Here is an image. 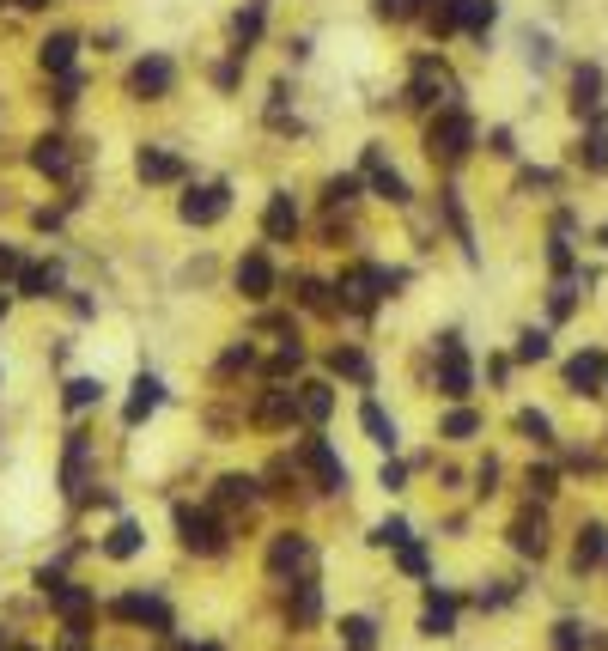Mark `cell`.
Here are the masks:
<instances>
[{
	"label": "cell",
	"instance_id": "cell-8",
	"mask_svg": "<svg viewBox=\"0 0 608 651\" xmlns=\"http://www.w3.org/2000/svg\"><path fill=\"white\" fill-rule=\"evenodd\" d=\"M298 463L311 469V481H317L323 493H341V487H347V463H341L323 439H304V445H298Z\"/></svg>",
	"mask_w": 608,
	"mask_h": 651
},
{
	"label": "cell",
	"instance_id": "cell-37",
	"mask_svg": "<svg viewBox=\"0 0 608 651\" xmlns=\"http://www.w3.org/2000/svg\"><path fill=\"white\" fill-rule=\"evenodd\" d=\"M572 104H578V110H596V104H602V74H596V67H578V80H572Z\"/></svg>",
	"mask_w": 608,
	"mask_h": 651
},
{
	"label": "cell",
	"instance_id": "cell-58",
	"mask_svg": "<svg viewBox=\"0 0 608 651\" xmlns=\"http://www.w3.org/2000/svg\"><path fill=\"white\" fill-rule=\"evenodd\" d=\"M7 651H25V645H7Z\"/></svg>",
	"mask_w": 608,
	"mask_h": 651
},
{
	"label": "cell",
	"instance_id": "cell-11",
	"mask_svg": "<svg viewBox=\"0 0 608 651\" xmlns=\"http://www.w3.org/2000/svg\"><path fill=\"white\" fill-rule=\"evenodd\" d=\"M110 615H116V621H140V627L171 633V609H165L159 597H116V603H110Z\"/></svg>",
	"mask_w": 608,
	"mask_h": 651
},
{
	"label": "cell",
	"instance_id": "cell-39",
	"mask_svg": "<svg viewBox=\"0 0 608 651\" xmlns=\"http://www.w3.org/2000/svg\"><path fill=\"white\" fill-rule=\"evenodd\" d=\"M298 299H304V311H317V317L335 311V299H329V286H323V280H298Z\"/></svg>",
	"mask_w": 608,
	"mask_h": 651
},
{
	"label": "cell",
	"instance_id": "cell-21",
	"mask_svg": "<svg viewBox=\"0 0 608 651\" xmlns=\"http://www.w3.org/2000/svg\"><path fill=\"white\" fill-rule=\"evenodd\" d=\"M286 615H292L298 627H311V621L323 615V591L311 585V578H292V597H286Z\"/></svg>",
	"mask_w": 608,
	"mask_h": 651
},
{
	"label": "cell",
	"instance_id": "cell-52",
	"mask_svg": "<svg viewBox=\"0 0 608 651\" xmlns=\"http://www.w3.org/2000/svg\"><path fill=\"white\" fill-rule=\"evenodd\" d=\"M529 493L548 499V493H554V469H529Z\"/></svg>",
	"mask_w": 608,
	"mask_h": 651
},
{
	"label": "cell",
	"instance_id": "cell-35",
	"mask_svg": "<svg viewBox=\"0 0 608 651\" xmlns=\"http://www.w3.org/2000/svg\"><path fill=\"white\" fill-rule=\"evenodd\" d=\"M341 639H347V651H371L377 645V621L371 615H347L341 621Z\"/></svg>",
	"mask_w": 608,
	"mask_h": 651
},
{
	"label": "cell",
	"instance_id": "cell-18",
	"mask_svg": "<svg viewBox=\"0 0 608 651\" xmlns=\"http://www.w3.org/2000/svg\"><path fill=\"white\" fill-rule=\"evenodd\" d=\"M262 232H268L274 244H292V232H298V207H292V195H268V213H262Z\"/></svg>",
	"mask_w": 608,
	"mask_h": 651
},
{
	"label": "cell",
	"instance_id": "cell-36",
	"mask_svg": "<svg viewBox=\"0 0 608 651\" xmlns=\"http://www.w3.org/2000/svg\"><path fill=\"white\" fill-rule=\"evenodd\" d=\"M578 165H584V171H596V177L608 171V134H602V128L578 140Z\"/></svg>",
	"mask_w": 608,
	"mask_h": 651
},
{
	"label": "cell",
	"instance_id": "cell-51",
	"mask_svg": "<svg viewBox=\"0 0 608 651\" xmlns=\"http://www.w3.org/2000/svg\"><path fill=\"white\" fill-rule=\"evenodd\" d=\"M402 572H414V578H420V572H426V548H414V542H402Z\"/></svg>",
	"mask_w": 608,
	"mask_h": 651
},
{
	"label": "cell",
	"instance_id": "cell-31",
	"mask_svg": "<svg viewBox=\"0 0 608 651\" xmlns=\"http://www.w3.org/2000/svg\"><path fill=\"white\" fill-rule=\"evenodd\" d=\"M359 426H365V432H371V439L384 445V451H396V420H390L384 408H377V402H365V408H359Z\"/></svg>",
	"mask_w": 608,
	"mask_h": 651
},
{
	"label": "cell",
	"instance_id": "cell-4",
	"mask_svg": "<svg viewBox=\"0 0 608 651\" xmlns=\"http://www.w3.org/2000/svg\"><path fill=\"white\" fill-rule=\"evenodd\" d=\"M171 518H177V542L189 554H225V524L213 512H201V505H177Z\"/></svg>",
	"mask_w": 608,
	"mask_h": 651
},
{
	"label": "cell",
	"instance_id": "cell-14",
	"mask_svg": "<svg viewBox=\"0 0 608 651\" xmlns=\"http://www.w3.org/2000/svg\"><path fill=\"white\" fill-rule=\"evenodd\" d=\"M365 183H371L377 195H384V201H396V207L408 201V183H402V177L384 165V153H377V147H365Z\"/></svg>",
	"mask_w": 608,
	"mask_h": 651
},
{
	"label": "cell",
	"instance_id": "cell-45",
	"mask_svg": "<svg viewBox=\"0 0 608 651\" xmlns=\"http://www.w3.org/2000/svg\"><path fill=\"white\" fill-rule=\"evenodd\" d=\"M353 195H359V177H329V189H323V201H329V207H347Z\"/></svg>",
	"mask_w": 608,
	"mask_h": 651
},
{
	"label": "cell",
	"instance_id": "cell-40",
	"mask_svg": "<svg viewBox=\"0 0 608 651\" xmlns=\"http://www.w3.org/2000/svg\"><path fill=\"white\" fill-rule=\"evenodd\" d=\"M98 396H104V384H98V378H73V384H67V408H73V414L92 408Z\"/></svg>",
	"mask_w": 608,
	"mask_h": 651
},
{
	"label": "cell",
	"instance_id": "cell-32",
	"mask_svg": "<svg viewBox=\"0 0 608 651\" xmlns=\"http://www.w3.org/2000/svg\"><path fill=\"white\" fill-rule=\"evenodd\" d=\"M73 49H80V37L55 31V37L43 43V67H49V74H67V67H73Z\"/></svg>",
	"mask_w": 608,
	"mask_h": 651
},
{
	"label": "cell",
	"instance_id": "cell-42",
	"mask_svg": "<svg viewBox=\"0 0 608 651\" xmlns=\"http://www.w3.org/2000/svg\"><path fill=\"white\" fill-rule=\"evenodd\" d=\"M475 432H481V414H469V408H456L444 420V439H475Z\"/></svg>",
	"mask_w": 608,
	"mask_h": 651
},
{
	"label": "cell",
	"instance_id": "cell-53",
	"mask_svg": "<svg viewBox=\"0 0 608 651\" xmlns=\"http://www.w3.org/2000/svg\"><path fill=\"white\" fill-rule=\"evenodd\" d=\"M250 359H256L250 347H232V353H225V359H219V372H244V366H250Z\"/></svg>",
	"mask_w": 608,
	"mask_h": 651
},
{
	"label": "cell",
	"instance_id": "cell-22",
	"mask_svg": "<svg viewBox=\"0 0 608 651\" xmlns=\"http://www.w3.org/2000/svg\"><path fill=\"white\" fill-rule=\"evenodd\" d=\"M456 627V597H444V591H432L426 597V609H420V633H432V639H444Z\"/></svg>",
	"mask_w": 608,
	"mask_h": 651
},
{
	"label": "cell",
	"instance_id": "cell-56",
	"mask_svg": "<svg viewBox=\"0 0 608 651\" xmlns=\"http://www.w3.org/2000/svg\"><path fill=\"white\" fill-rule=\"evenodd\" d=\"M189 651H219V645H189Z\"/></svg>",
	"mask_w": 608,
	"mask_h": 651
},
{
	"label": "cell",
	"instance_id": "cell-55",
	"mask_svg": "<svg viewBox=\"0 0 608 651\" xmlns=\"http://www.w3.org/2000/svg\"><path fill=\"white\" fill-rule=\"evenodd\" d=\"M13 7H19V13H37V7H49V0H13Z\"/></svg>",
	"mask_w": 608,
	"mask_h": 651
},
{
	"label": "cell",
	"instance_id": "cell-60",
	"mask_svg": "<svg viewBox=\"0 0 608 651\" xmlns=\"http://www.w3.org/2000/svg\"><path fill=\"white\" fill-rule=\"evenodd\" d=\"M602 560H608V554H602Z\"/></svg>",
	"mask_w": 608,
	"mask_h": 651
},
{
	"label": "cell",
	"instance_id": "cell-6",
	"mask_svg": "<svg viewBox=\"0 0 608 651\" xmlns=\"http://www.w3.org/2000/svg\"><path fill=\"white\" fill-rule=\"evenodd\" d=\"M408 98H414V104H444V110H450V104H456V80L444 74L432 55H420L414 74H408Z\"/></svg>",
	"mask_w": 608,
	"mask_h": 651
},
{
	"label": "cell",
	"instance_id": "cell-19",
	"mask_svg": "<svg viewBox=\"0 0 608 651\" xmlns=\"http://www.w3.org/2000/svg\"><path fill=\"white\" fill-rule=\"evenodd\" d=\"M86 457H92V439H86V432H67V463H61V487L67 493L86 487Z\"/></svg>",
	"mask_w": 608,
	"mask_h": 651
},
{
	"label": "cell",
	"instance_id": "cell-24",
	"mask_svg": "<svg viewBox=\"0 0 608 651\" xmlns=\"http://www.w3.org/2000/svg\"><path fill=\"white\" fill-rule=\"evenodd\" d=\"M298 414H304V420H329V414H335V390L317 384V378H304V384H298Z\"/></svg>",
	"mask_w": 608,
	"mask_h": 651
},
{
	"label": "cell",
	"instance_id": "cell-20",
	"mask_svg": "<svg viewBox=\"0 0 608 651\" xmlns=\"http://www.w3.org/2000/svg\"><path fill=\"white\" fill-rule=\"evenodd\" d=\"M292 420H298V396H292V390H262L256 426H292Z\"/></svg>",
	"mask_w": 608,
	"mask_h": 651
},
{
	"label": "cell",
	"instance_id": "cell-44",
	"mask_svg": "<svg viewBox=\"0 0 608 651\" xmlns=\"http://www.w3.org/2000/svg\"><path fill=\"white\" fill-rule=\"evenodd\" d=\"M371 542H377V548H402V542H408V524H402V518H384V524L371 530Z\"/></svg>",
	"mask_w": 608,
	"mask_h": 651
},
{
	"label": "cell",
	"instance_id": "cell-46",
	"mask_svg": "<svg viewBox=\"0 0 608 651\" xmlns=\"http://www.w3.org/2000/svg\"><path fill=\"white\" fill-rule=\"evenodd\" d=\"M298 366H304V347H298V341H286V347L274 353V366H268V372H274V378H286V372H298Z\"/></svg>",
	"mask_w": 608,
	"mask_h": 651
},
{
	"label": "cell",
	"instance_id": "cell-50",
	"mask_svg": "<svg viewBox=\"0 0 608 651\" xmlns=\"http://www.w3.org/2000/svg\"><path fill=\"white\" fill-rule=\"evenodd\" d=\"M548 262H554V268H560V274H566V268H572V250H566V226H560V232H554V244H548Z\"/></svg>",
	"mask_w": 608,
	"mask_h": 651
},
{
	"label": "cell",
	"instance_id": "cell-27",
	"mask_svg": "<svg viewBox=\"0 0 608 651\" xmlns=\"http://www.w3.org/2000/svg\"><path fill=\"white\" fill-rule=\"evenodd\" d=\"M499 19V7L493 0H456V31H475V37H487V25Z\"/></svg>",
	"mask_w": 608,
	"mask_h": 651
},
{
	"label": "cell",
	"instance_id": "cell-3",
	"mask_svg": "<svg viewBox=\"0 0 608 651\" xmlns=\"http://www.w3.org/2000/svg\"><path fill=\"white\" fill-rule=\"evenodd\" d=\"M469 147H475V122L456 110V104L438 110V122L426 128V153H432V159H463Z\"/></svg>",
	"mask_w": 608,
	"mask_h": 651
},
{
	"label": "cell",
	"instance_id": "cell-59",
	"mask_svg": "<svg viewBox=\"0 0 608 651\" xmlns=\"http://www.w3.org/2000/svg\"><path fill=\"white\" fill-rule=\"evenodd\" d=\"M0 651H7V639H0Z\"/></svg>",
	"mask_w": 608,
	"mask_h": 651
},
{
	"label": "cell",
	"instance_id": "cell-5",
	"mask_svg": "<svg viewBox=\"0 0 608 651\" xmlns=\"http://www.w3.org/2000/svg\"><path fill=\"white\" fill-rule=\"evenodd\" d=\"M438 390L450 402H463L475 390V372H469V353H463V335H444L438 341Z\"/></svg>",
	"mask_w": 608,
	"mask_h": 651
},
{
	"label": "cell",
	"instance_id": "cell-34",
	"mask_svg": "<svg viewBox=\"0 0 608 651\" xmlns=\"http://www.w3.org/2000/svg\"><path fill=\"white\" fill-rule=\"evenodd\" d=\"M104 554H110V560H134V554H140V524H128V518H122V524L110 530Z\"/></svg>",
	"mask_w": 608,
	"mask_h": 651
},
{
	"label": "cell",
	"instance_id": "cell-38",
	"mask_svg": "<svg viewBox=\"0 0 608 651\" xmlns=\"http://www.w3.org/2000/svg\"><path fill=\"white\" fill-rule=\"evenodd\" d=\"M517 432H523L529 445H554V426H548V414H536V408L517 414Z\"/></svg>",
	"mask_w": 608,
	"mask_h": 651
},
{
	"label": "cell",
	"instance_id": "cell-28",
	"mask_svg": "<svg viewBox=\"0 0 608 651\" xmlns=\"http://www.w3.org/2000/svg\"><path fill=\"white\" fill-rule=\"evenodd\" d=\"M19 293L55 299V293H61V268H55V262H49V268H25V274H19Z\"/></svg>",
	"mask_w": 608,
	"mask_h": 651
},
{
	"label": "cell",
	"instance_id": "cell-7",
	"mask_svg": "<svg viewBox=\"0 0 608 651\" xmlns=\"http://www.w3.org/2000/svg\"><path fill=\"white\" fill-rule=\"evenodd\" d=\"M311 566H317V548L304 542V536H292V530H286V536H274V542H268V572H274V578H304Z\"/></svg>",
	"mask_w": 608,
	"mask_h": 651
},
{
	"label": "cell",
	"instance_id": "cell-1",
	"mask_svg": "<svg viewBox=\"0 0 608 651\" xmlns=\"http://www.w3.org/2000/svg\"><path fill=\"white\" fill-rule=\"evenodd\" d=\"M402 280H408V274H390V268H347L335 293H341V305H347V311H371L384 293H396Z\"/></svg>",
	"mask_w": 608,
	"mask_h": 651
},
{
	"label": "cell",
	"instance_id": "cell-33",
	"mask_svg": "<svg viewBox=\"0 0 608 651\" xmlns=\"http://www.w3.org/2000/svg\"><path fill=\"white\" fill-rule=\"evenodd\" d=\"M256 37H262V0H250V7H244V13L232 19V43H238V55H244V49H250Z\"/></svg>",
	"mask_w": 608,
	"mask_h": 651
},
{
	"label": "cell",
	"instance_id": "cell-26",
	"mask_svg": "<svg viewBox=\"0 0 608 651\" xmlns=\"http://www.w3.org/2000/svg\"><path fill=\"white\" fill-rule=\"evenodd\" d=\"M159 402H165V384H159V378H140V384H134V396H128V408H122V420H128V426H140V420H146L152 408H159Z\"/></svg>",
	"mask_w": 608,
	"mask_h": 651
},
{
	"label": "cell",
	"instance_id": "cell-16",
	"mask_svg": "<svg viewBox=\"0 0 608 651\" xmlns=\"http://www.w3.org/2000/svg\"><path fill=\"white\" fill-rule=\"evenodd\" d=\"M511 548L529 554V560H542V554H548V524H542V512H523V518L511 524Z\"/></svg>",
	"mask_w": 608,
	"mask_h": 651
},
{
	"label": "cell",
	"instance_id": "cell-12",
	"mask_svg": "<svg viewBox=\"0 0 608 651\" xmlns=\"http://www.w3.org/2000/svg\"><path fill=\"white\" fill-rule=\"evenodd\" d=\"M566 384H572L578 396H596V390L608 384V359H602V353H572V359H566Z\"/></svg>",
	"mask_w": 608,
	"mask_h": 651
},
{
	"label": "cell",
	"instance_id": "cell-48",
	"mask_svg": "<svg viewBox=\"0 0 608 651\" xmlns=\"http://www.w3.org/2000/svg\"><path fill=\"white\" fill-rule=\"evenodd\" d=\"M554 651H584V627L578 621H560L554 627Z\"/></svg>",
	"mask_w": 608,
	"mask_h": 651
},
{
	"label": "cell",
	"instance_id": "cell-10",
	"mask_svg": "<svg viewBox=\"0 0 608 651\" xmlns=\"http://www.w3.org/2000/svg\"><path fill=\"white\" fill-rule=\"evenodd\" d=\"M171 86H177V67H171L165 55H146V61L128 67V92H134V98H165Z\"/></svg>",
	"mask_w": 608,
	"mask_h": 651
},
{
	"label": "cell",
	"instance_id": "cell-49",
	"mask_svg": "<svg viewBox=\"0 0 608 651\" xmlns=\"http://www.w3.org/2000/svg\"><path fill=\"white\" fill-rule=\"evenodd\" d=\"M517 359H548V335H542V329L517 335Z\"/></svg>",
	"mask_w": 608,
	"mask_h": 651
},
{
	"label": "cell",
	"instance_id": "cell-2",
	"mask_svg": "<svg viewBox=\"0 0 608 651\" xmlns=\"http://www.w3.org/2000/svg\"><path fill=\"white\" fill-rule=\"evenodd\" d=\"M37 585H43V597L55 603V615L67 621V639H86V627H92V597H86L80 585H67V578H55V572H37Z\"/></svg>",
	"mask_w": 608,
	"mask_h": 651
},
{
	"label": "cell",
	"instance_id": "cell-30",
	"mask_svg": "<svg viewBox=\"0 0 608 651\" xmlns=\"http://www.w3.org/2000/svg\"><path fill=\"white\" fill-rule=\"evenodd\" d=\"M444 220H450V232H456V244H463V256L475 262V232H469V220H463V201H456V189H444Z\"/></svg>",
	"mask_w": 608,
	"mask_h": 651
},
{
	"label": "cell",
	"instance_id": "cell-15",
	"mask_svg": "<svg viewBox=\"0 0 608 651\" xmlns=\"http://www.w3.org/2000/svg\"><path fill=\"white\" fill-rule=\"evenodd\" d=\"M238 293H244V299H268V293H274V268H268L262 250H250V256L238 262Z\"/></svg>",
	"mask_w": 608,
	"mask_h": 651
},
{
	"label": "cell",
	"instance_id": "cell-41",
	"mask_svg": "<svg viewBox=\"0 0 608 651\" xmlns=\"http://www.w3.org/2000/svg\"><path fill=\"white\" fill-rule=\"evenodd\" d=\"M377 7V19H390V25H402V19H414V13H426L420 0H371Z\"/></svg>",
	"mask_w": 608,
	"mask_h": 651
},
{
	"label": "cell",
	"instance_id": "cell-29",
	"mask_svg": "<svg viewBox=\"0 0 608 651\" xmlns=\"http://www.w3.org/2000/svg\"><path fill=\"white\" fill-rule=\"evenodd\" d=\"M329 372H341V378H353V384H371V359H365L359 347H335V353H329Z\"/></svg>",
	"mask_w": 608,
	"mask_h": 651
},
{
	"label": "cell",
	"instance_id": "cell-13",
	"mask_svg": "<svg viewBox=\"0 0 608 651\" xmlns=\"http://www.w3.org/2000/svg\"><path fill=\"white\" fill-rule=\"evenodd\" d=\"M31 165L43 171V177H73V147L61 134H43L37 147H31Z\"/></svg>",
	"mask_w": 608,
	"mask_h": 651
},
{
	"label": "cell",
	"instance_id": "cell-54",
	"mask_svg": "<svg viewBox=\"0 0 608 651\" xmlns=\"http://www.w3.org/2000/svg\"><path fill=\"white\" fill-rule=\"evenodd\" d=\"M0 274H7V280H19V274H25V262H19V250H7V244H0Z\"/></svg>",
	"mask_w": 608,
	"mask_h": 651
},
{
	"label": "cell",
	"instance_id": "cell-17",
	"mask_svg": "<svg viewBox=\"0 0 608 651\" xmlns=\"http://www.w3.org/2000/svg\"><path fill=\"white\" fill-rule=\"evenodd\" d=\"M134 171H140V183H177V177H183V159L165 153V147H146V153L134 159Z\"/></svg>",
	"mask_w": 608,
	"mask_h": 651
},
{
	"label": "cell",
	"instance_id": "cell-25",
	"mask_svg": "<svg viewBox=\"0 0 608 651\" xmlns=\"http://www.w3.org/2000/svg\"><path fill=\"white\" fill-rule=\"evenodd\" d=\"M602 554H608V530L602 524H584L578 530V548H572V566L590 572V566H602Z\"/></svg>",
	"mask_w": 608,
	"mask_h": 651
},
{
	"label": "cell",
	"instance_id": "cell-43",
	"mask_svg": "<svg viewBox=\"0 0 608 651\" xmlns=\"http://www.w3.org/2000/svg\"><path fill=\"white\" fill-rule=\"evenodd\" d=\"M426 25H432L438 37H450V31H456V0H432V7H426Z\"/></svg>",
	"mask_w": 608,
	"mask_h": 651
},
{
	"label": "cell",
	"instance_id": "cell-9",
	"mask_svg": "<svg viewBox=\"0 0 608 651\" xmlns=\"http://www.w3.org/2000/svg\"><path fill=\"white\" fill-rule=\"evenodd\" d=\"M225 207H232V189H225V183H201V189L183 195V220L189 226H219Z\"/></svg>",
	"mask_w": 608,
	"mask_h": 651
},
{
	"label": "cell",
	"instance_id": "cell-23",
	"mask_svg": "<svg viewBox=\"0 0 608 651\" xmlns=\"http://www.w3.org/2000/svg\"><path fill=\"white\" fill-rule=\"evenodd\" d=\"M213 505H219V512H238V505L250 512V505H256V481H250V475H225V481L213 487Z\"/></svg>",
	"mask_w": 608,
	"mask_h": 651
},
{
	"label": "cell",
	"instance_id": "cell-57",
	"mask_svg": "<svg viewBox=\"0 0 608 651\" xmlns=\"http://www.w3.org/2000/svg\"><path fill=\"white\" fill-rule=\"evenodd\" d=\"M0 317H7V299H0Z\"/></svg>",
	"mask_w": 608,
	"mask_h": 651
},
{
	"label": "cell",
	"instance_id": "cell-47",
	"mask_svg": "<svg viewBox=\"0 0 608 651\" xmlns=\"http://www.w3.org/2000/svg\"><path fill=\"white\" fill-rule=\"evenodd\" d=\"M548 311H554V317H572V311H578V286H572V280H560V286H554Z\"/></svg>",
	"mask_w": 608,
	"mask_h": 651
}]
</instances>
